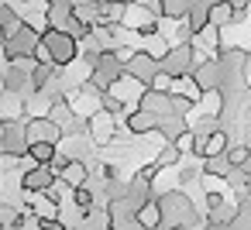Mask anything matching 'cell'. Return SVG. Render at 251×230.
Masks as SVG:
<instances>
[{"label":"cell","instance_id":"6da1fadb","mask_svg":"<svg viewBox=\"0 0 251 230\" xmlns=\"http://www.w3.org/2000/svg\"><path fill=\"white\" fill-rule=\"evenodd\" d=\"M42 48L49 52V62L52 66H69L73 59H76V38L69 35V31H62V28H55V24H49L45 28V35H42Z\"/></svg>","mask_w":251,"mask_h":230},{"label":"cell","instance_id":"52a82bcc","mask_svg":"<svg viewBox=\"0 0 251 230\" xmlns=\"http://www.w3.org/2000/svg\"><path fill=\"white\" fill-rule=\"evenodd\" d=\"M76 203H79V206H90V192L79 189V192H76Z\"/></svg>","mask_w":251,"mask_h":230},{"label":"cell","instance_id":"ba28073f","mask_svg":"<svg viewBox=\"0 0 251 230\" xmlns=\"http://www.w3.org/2000/svg\"><path fill=\"white\" fill-rule=\"evenodd\" d=\"M117 4H127V7H131V4H138V0H117Z\"/></svg>","mask_w":251,"mask_h":230},{"label":"cell","instance_id":"8992f818","mask_svg":"<svg viewBox=\"0 0 251 230\" xmlns=\"http://www.w3.org/2000/svg\"><path fill=\"white\" fill-rule=\"evenodd\" d=\"M141 220H145V227H155V223H158V206H145Z\"/></svg>","mask_w":251,"mask_h":230},{"label":"cell","instance_id":"7a4b0ae2","mask_svg":"<svg viewBox=\"0 0 251 230\" xmlns=\"http://www.w3.org/2000/svg\"><path fill=\"white\" fill-rule=\"evenodd\" d=\"M193 7H196V0H162V18H169V21H186Z\"/></svg>","mask_w":251,"mask_h":230},{"label":"cell","instance_id":"3957f363","mask_svg":"<svg viewBox=\"0 0 251 230\" xmlns=\"http://www.w3.org/2000/svg\"><path fill=\"white\" fill-rule=\"evenodd\" d=\"M234 21V4H230V0H217V4H210V24L213 28H227Z\"/></svg>","mask_w":251,"mask_h":230},{"label":"cell","instance_id":"5b68a950","mask_svg":"<svg viewBox=\"0 0 251 230\" xmlns=\"http://www.w3.org/2000/svg\"><path fill=\"white\" fill-rule=\"evenodd\" d=\"M83 175H86V172H83V165H76V161L66 168V179H69V182H83Z\"/></svg>","mask_w":251,"mask_h":230},{"label":"cell","instance_id":"277c9868","mask_svg":"<svg viewBox=\"0 0 251 230\" xmlns=\"http://www.w3.org/2000/svg\"><path fill=\"white\" fill-rule=\"evenodd\" d=\"M227 161H230V168H244L251 161V144H230L227 148Z\"/></svg>","mask_w":251,"mask_h":230}]
</instances>
